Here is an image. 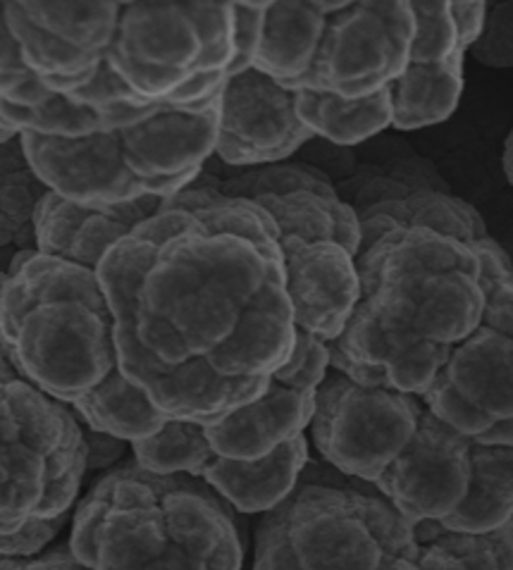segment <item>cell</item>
I'll list each match as a JSON object with an SVG mask.
<instances>
[{
    "instance_id": "obj_1",
    "label": "cell",
    "mask_w": 513,
    "mask_h": 570,
    "mask_svg": "<svg viewBox=\"0 0 513 570\" xmlns=\"http://www.w3.org/2000/svg\"><path fill=\"white\" fill-rule=\"evenodd\" d=\"M122 375L168 421L213 423L268 390L296 344L270 215L204 184L98 265Z\"/></svg>"
},
{
    "instance_id": "obj_2",
    "label": "cell",
    "mask_w": 513,
    "mask_h": 570,
    "mask_svg": "<svg viewBox=\"0 0 513 570\" xmlns=\"http://www.w3.org/2000/svg\"><path fill=\"white\" fill-rule=\"evenodd\" d=\"M356 267L361 296L327 344L329 363L368 387L423 399L487 311L473 244L427 227L394 229L361 248Z\"/></svg>"
},
{
    "instance_id": "obj_3",
    "label": "cell",
    "mask_w": 513,
    "mask_h": 570,
    "mask_svg": "<svg viewBox=\"0 0 513 570\" xmlns=\"http://www.w3.org/2000/svg\"><path fill=\"white\" fill-rule=\"evenodd\" d=\"M0 348L93 432L135 444L168 423L122 375L115 317L89 267L20 250L0 296Z\"/></svg>"
},
{
    "instance_id": "obj_4",
    "label": "cell",
    "mask_w": 513,
    "mask_h": 570,
    "mask_svg": "<svg viewBox=\"0 0 513 570\" xmlns=\"http://www.w3.org/2000/svg\"><path fill=\"white\" fill-rule=\"evenodd\" d=\"M254 570H513V523L452 532L406 521L375 490L299 482L258 523Z\"/></svg>"
},
{
    "instance_id": "obj_5",
    "label": "cell",
    "mask_w": 513,
    "mask_h": 570,
    "mask_svg": "<svg viewBox=\"0 0 513 570\" xmlns=\"http://www.w3.org/2000/svg\"><path fill=\"white\" fill-rule=\"evenodd\" d=\"M70 551L89 570H241L237 511L191 475H160L135 459L79 501Z\"/></svg>"
},
{
    "instance_id": "obj_6",
    "label": "cell",
    "mask_w": 513,
    "mask_h": 570,
    "mask_svg": "<svg viewBox=\"0 0 513 570\" xmlns=\"http://www.w3.org/2000/svg\"><path fill=\"white\" fill-rule=\"evenodd\" d=\"M237 62V3H122L106 72L77 104L194 106L223 91Z\"/></svg>"
},
{
    "instance_id": "obj_7",
    "label": "cell",
    "mask_w": 513,
    "mask_h": 570,
    "mask_svg": "<svg viewBox=\"0 0 513 570\" xmlns=\"http://www.w3.org/2000/svg\"><path fill=\"white\" fill-rule=\"evenodd\" d=\"M85 475V425L0 348V534L70 513Z\"/></svg>"
},
{
    "instance_id": "obj_8",
    "label": "cell",
    "mask_w": 513,
    "mask_h": 570,
    "mask_svg": "<svg viewBox=\"0 0 513 570\" xmlns=\"http://www.w3.org/2000/svg\"><path fill=\"white\" fill-rule=\"evenodd\" d=\"M473 248L487 287V311L423 401L463 438L513 446V263L492 237Z\"/></svg>"
},
{
    "instance_id": "obj_9",
    "label": "cell",
    "mask_w": 513,
    "mask_h": 570,
    "mask_svg": "<svg viewBox=\"0 0 513 570\" xmlns=\"http://www.w3.org/2000/svg\"><path fill=\"white\" fill-rule=\"evenodd\" d=\"M425 411L416 394L368 387L329 367L308 440L337 473L373 484L402 456Z\"/></svg>"
},
{
    "instance_id": "obj_10",
    "label": "cell",
    "mask_w": 513,
    "mask_h": 570,
    "mask_svg": "<svg viewBox=\"0 0 513 570\" xmlns=\"http://www.w3.org/2000/svg\"><path fill=\"white\" fill-rule=\"evenodd\" d=\"M308 449V434H302L266 459L231 461L213 454L198 423L168 421L154 438L131 444V454L151 473L204 480L237 513L266 515L299 488Z\"/></svg>"
},
{
    "instance_id": "obj_11",
    "label": "cell",
    "mask_w": 513,
    "mask_h": 570,
    "mask_svg": "<svg viewBox=\"0 0 513 570\" xmlns=\"http://www.w3.org/2000/svg\"><path fill=\"white\" fill-rule=\"evenodd\" d=\"M413 31L411 0H342L327 17L304 89L349 100L385 91L406 72Z\"/></svg>"
},
{
    "instance_id": "obj_12",
    "label": "cell",
    "mask_w": 513,
    "mask_h": 570,
    "mask_svg": "<svg viewBox=\"0 0 513 570\" xmlns=\"http://www.w3.org/2000/svg\"><path fill=\"white\" fill-rule=\"evenodd\" d=\"M337 191L358 217L361 248L408 227L435 229L466 244L490 237L480 213L452 194L435 167L418 156L358 167V175Z\"/></svg>"
},
{
    "instance_id": "obj_13",
    "label": "cell",
    "mask_w": 513,
    "mask_h": 570,
    "mask_svg": "<svg viewBox=\"0 0 513 570\" xmlns=\"http://www.w3.org/2000/svg\"><path fill=\"white\" fill-rule=\"evenodd\" d=\"M122 3H6L8 29L29 72L43 87L77 100L106 72Z\"/></svg>"
},
{
    "instance_id": "obj_14",
    "label": "cell",
    "mask_w": 513,
    "mask_h": 570,
    "mask_svg": "<svg viewBox=\"0 0 513 570\" xmlns=\"http://www.w3.org/2000/svg\"><path fill=\"white\" fill-rule=\"evenodd\" d=\"M329 367V346L296 330L292 356L266 392L220 421L198 423L208 449L231 461H258L302 438L316 415V394Z\"/></svg>"
},
{
    "instance_id": "obj_15",
    "label": "cell",
    "mask_w": 513,
    "mask_h": 570,
    "mask_svg": "<svg viewBox=\"0 0 513 570\" xmlns=\"http://www.w3.org/2000/svg\"><path fill=\"white\" fill-rule=\"evenodd\" d=\"M480 446L425 406L413 440L373 490L411 523L450 528L475 494Z\"/></svg>"
},
{
    "instance_id": "obj_16",
    "label": "cell",
    "mask_w": 513,
    "mask_h": 570,
    "mask_svg": "<svg viewBox=\"0 0 513 570\" xmlns=\"http://www.w3.org/2000/svg\"><path fill=\"white\" fill-rule=\"evenodd\" d=\"M204 187H213L227 198L251 200L270 215L279 239L299 237L306 242H337L358 256V217L339 196L333 179L318 167L302 163L246 167L225 179H213Z\"/></svg>"
},
{
    "instance_id": "obj_17",
    "label": "cell",
    "mask_w": 513,
    "mask_h": 570,
    "mask_svg": "<svg viewBox=\"0 0 513 570\" xmlns=\"http://www.w3.org/2000/svg\"><path fill=\"white\" fill-rule=\"evenodd\" d=\"M220 91L194 106H158L120 129L122 160L146 196L168 200L201 179L220 131Z\"/></svg>"
},
{
    "instance_id": "obj_18",
    "label": "cell",
    "mask_w": 513,
    "mask_h": 570,
    "mask_svg": "<svg viewBox=\"0 0 513 570\" xmlns=\"http://www.w3.org/2000/svg\"><path fill=\"white\" fill-rule=\"evenodd\" d=\"M220 131L215 156L246 170L287 163L316 139L296 115V94L256 70L229 77L220 91Z\"/></svg>"
},
{
    "instance_id": "obj_19",
    "label": "cell",
    "mask_w": 513,
    "mask_h": 570,
    "mask_svg": "<svg viewBox=\"0 0 513 570\" xmlns=\"http://www.w3.org/2000/svg\"><path fill=\"white\" fill-rule=\"evenodd\" d=\"M20 141L43 187L70 204L106 208L146 198L122 160L120 129L75 139L24 131Z\"/></svg>"
},
{
    "instance_id": "obj_20",
    "label": "cell",
    "mask_w": 513,
    "mask_h": 570,
    "mask_svg": "<svg viewBox=\"0 0 513 570\" xmlns=\"http://www.w3.org/2000/svg\"><path fill=\"white\" fill-rule=\"evenodd\" d=\"M156 108H96L51 94L29 72L20 46L8 29L6 3L0 0V127L12 134H46V137H89L98 131H118L141 122Z\"/></svg>"
},
{
    "instance_id": "obj_21",
    "label": "cell",
    "mask_w": 513,
    "mask_h": 570,
    "mask_svg": "<svg viewBox=\"0 0 513 570\" xmlns=\"http://www.w3.org/2000/svg\"><path fill=\"white\" fill-rule=\"evenodd\" d=\"M294 325L325 344L339 340L358 304L356 256L337 242L279 239Z\"/></svg>"
},
{
    "instance_id": "obj_22",
    "label": "cell",
    "mask_w": 513,
    "mask_h": 570,
    "mask_svg": "<svg viewBox=\"0 0 513 570\" xmlns=\"http://www.w3.org/2000/svg\"><path fill=\"white\" fill-rule=\"evenodd\" d=\"M162 206V198L146 196L131 204L85 208L48 191L34 217L37 250L43 256L98 271L108 250L129 237L139 225L151 220Z\"/></svg>"
},
{
    "instance_id": "obj_23",
    "label": "cell",
    "mask_w": 513,
    "mask_h": 570,
    "mask_svg": "<svg viewBox=\"0 0 513 570\" xmlns=\"http://www.w3.org/2000/svg\"><path fill=\"white\" fill-rule=\"evenodd\" d=\"M339 6L342 0L263 3V27L251 70L289 91H302L316 62L327 17Z\"/></svg>"
},
{
    "instance_id": "obj_24",
    "label": "cell",
    "mask_w": 513,
    "mask_h": 570,
    "mask_svg": "<svg viewBox=\"0 0 513 570\" xmlns=\"http://www.w3.org/2000/svg\"><path fill=\"white\" fill-rule=\"evenodd\" d=\"M296 115L313 137L335 146H358L392 127L389 87L368 98H342L323 91H294Z\"/></svg>"
},
{
    "instance_id": "obj_25",
    "label": "cell",
    "mask_w": 513,
    "mask_h": 570,
    "mask_svg": "<svg viewBox=\"0 0 513 570\" xmlns=\"http://www.w3.org/2000/svg\"><path fill=\"white\" fill-rule=\"evenodd\" d=\"M389 94L394 129L416 131L450 120L461 104L463 60L408 62L406 72L389 87Z\"/></svg>"
},
{
    "instance_id": "obj_26",
    "label": "cell",
    "mask_w": 513,
    "mask_h": 570,
    "mask_svg": "<svg viewBox=\"0 0 513 570\" xmlns=\"http://www.w3.org/2000/svg\"><path fill=\"white\" fill-rule=\"evenodd\" d=\"M46 194L20 137L0 144V248L37 250L34 217Z\"/></svg>"
},
{
    "instance_id": "obj_27",
    "label": "cell",
    "mask_w": 513,
    "mask_h": 570,
    "mask_svg": "<svg viewBox=\"0 0 513 570\" xmlns=\"http://www.w3.org/2000/svg\"><path fill=\"white\" fill-rule=\"evenodd\" d=\"M416 31L411 43V62L435 65L466 60V48L461 46L452 3L446 0H411Z\"/></svg>"
},
{
    "instance_id": "obj_28",
    "label": "cell",
    "mask_w": 513,
    "mask_h": 570,
    "mask_svg": "<svg viewBox=\"0 0 513 570\" xmlns=\"http://www.w3.org/2000/svg\"><path fill=\"white\" fill-rule=\"evenodd\" d=\"M468 53L487 67H513V3H487L483 37Z\"/></svg>"
},
{
    "instance_id": "obj_29",
    "label": "cell",
    "mask_w": 513,
    "mask_h": 570,
    "mask_svg": "<svg viewBox=\"0 0 513 570\" xmlns=\"http://www.w3.org/2000/svg\"><path fill=\"white\" fill-rule=\"evenodd\" d=\"M68 515H58L53 521L29 523L12 534H0V559H31L39 557L41 551L51 544L60 530L68 523Z\"/></svg>"
},
{
    "instance_id": "obj_30",
    "label": "cell",
    "mask_w": 513,
    "mask_h": 570,
    "mask_svg": "<svg viewBox=\"0 0 513 570\" xmlns=\"http://www.w3.org/2000/svg\"><path fill=\"white\" fill-rule=\"evenodd\" d=\"M0 570H89L81 566L70 547H56L51 551H41L31 559H0Z\"/></svg>"
},
{
    "instance_id": "obj_31",
    "label": "cell",
    "mask_w": 513,
    "mask_h": 570,
    "mask_svg": "<svg viewBox=\"0 0 513 570\" xmlns=\"http://www.w3.org/2000/svg\"><path fill=\"white\" fill-rule=\"evenodd\" d=\"M452 14H454L461 46L466 48L468 53V50L477 43V39L483 37L487 3H475V0H471V3H452Z\"/></svg>"
},
{
    "instance_id": "obj_32",
    "label": "cell",
    "mask_w": 513,
    "mask_h": 570,
    "mask_svg": "<svg viewBox=\"0 0 513 570\" xmlns=\"http://www.w3.org/2000/svg\"><path fill=\"white\" fill-rule=\"evenodd\" d=\"M85 438H87V471H96V468H103L112 461H118L125 451L122 440L108 438V434L93 432L85 425Z\"/></svg>"
},
{
    "instance_id": "obj_33",
    "label": "cell",
    "mask_w": 513,
    "mask_h": 570,
    "mask_svg": "<svg viewBox=\"0 0 513 570\" xmlns=\"http://www.w3.org/2000/svg\"><path fill=\"white\" fill-rule=\"evenodd\" d=\"M502 165H504V175H506V179H509V184H511V189H513V129L509 131L506 144H504Z\"/></svg>"
},
{
    "instance_id": "obj_34",
    "label": "cell",
    "mask_w": 513,
    "mask_h": 570,
    "mask_svg": "<svg viewBox=\"0 0 513 570\" xmlns=\"http://www.w3.org/2000/svg\"><path fill=\"white\" fill-rule=\"evenodd\" d=\"M18 254L20 250H14V248H0V273H10L12 261Z\"/></svg>"
},
{
    "instance_id": "obj_35",
    "label": "cell",
    "mask_w": 513,
    "mask_h": 570,
    "mask_svg": "<svg viewBox=\"0 0 513 570\" xmlns=\"http://www.w3.org/2000/svg\"><path fill=\"white\" fill-rule=\"evenodd\" d=\"M12 139H18V134H12V131H8L6 127H0V144H8V141H12Z\"/></svg>"
},
{
    "instance_id": "obj_36",
    "label": "cell",
    "mask_w": 513,
    "mask_h": 570,
    "mask_svg": "<svg viewBox=\"0 0 513 570\" xmlns=\"http://www.w3.org/2000/svg\"><path fill=\"white\" fill-rule=\"evenodd\" d=\"M6 282H8V273H0V296H3V289H6Z\"/></svg>"
}]
</instances>
